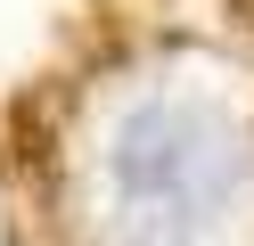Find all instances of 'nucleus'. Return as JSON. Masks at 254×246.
<instances>
[{
    "label": "nucleus",
    "instance_id": "1",
    "mask_svg": "<svg viewBox=\"0 0 254 246\" xmlns=\"http://www.w3.org/2000/svg\"><path fill=\"white\" fill-rule=\"evenodd\" d=\"M74 205L99 246H221L254 213V90L197 58L99 90L74 148Z\"/></svg>",
    "mask_w": 254,
    "mask_h": 246
}]
</instances>
